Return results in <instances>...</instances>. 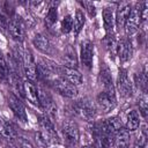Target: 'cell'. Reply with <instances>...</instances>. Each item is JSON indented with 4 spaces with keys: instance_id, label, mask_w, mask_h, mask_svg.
<instances>
[{
    "instance_id": "obj_1",
    "label": "cell",
    "mask_w": 148,
    "mask_h": 148,
    "mask_svg": "<svg viewBox=\"0 0 148 148\" xmlns=\"http://www.w3.org/2000/svg\"><path fill=\"white\" fill-rule=\"evenodd\" d=\"M73 113L86 121H91L95 118V108L88 98H82L73 103Z\"/></svg>"
},
{
    "instance_id": "obj_2",
    "label": "cell",
    "mask_w": 148,
    "mask_h": 148,
    "mask_svg": "<svg viewBox=\"0 0 148 148\" xmlns=\"http://www.w3.org/2000/svg\"><path fill=\"white\" fill-rule=\"evenodd\" d=\"M50 84L53 87V89L59 92L60 95L65 96V97H68V98H74L77 96V87L74 86L73 83H71L69 81H67L65 77L58 75L56 76L51 82Z\"/></svg>"
},
{
    "instance_id": "obj_3",
    "label": "cell",
    "mask_w": 148,
    "mask_h": 148,
    "mask_svg": "<svg viewBox=\"0 0 148 148\" xmlns=\"http://www.w3.org/2000/svg\"><path fill=\"white\" fill-rule=\"evenodd\" d=\"M37 92H38V102L39 106L45 111L46 116L51 119L56 117L57 113V105L51 96V94L42 86H37Z\"/></svg>"
},
{
    "instance_id": "obj_4",
    "label": "cell",
    "mask_w": 148,
    "mask_h": 148,
    "mask_svg": "<svg viewBox=\"0 0 148 148\" xmlns=\"http://www.w3.org/2000/svg\"><path fill=\"white\" fill-rule=\"evenodd\" d=\"M22 71L27 77V80H30L35 82L38 79L37 75V65L35 61V58L29 49L23 50V57H22Z\"/></svg>"
},
{
    "instance_id": "obj_5",
    "label": "cell",
    "mask_w": 148,
    "mask_h": 148,
    "mask_svg": "<svg viewBox=\"0 0 148 148\" xmlns=\"http://www.w3.org/2000/svg\"><path fill=\"white\" fill-rule=\"evenodd\" d=\"M61 132H62V136L65 139L67 147L68 148L76 147V145L79 143V139H80L77 125L72 120H66L61 126Z\"/></svg>"
},
{
    "instance_id": "obj_6",
    "label": "cell",
    "mask_w": 148,
    "mask_h": 148,
    "mask_svg": "<svg viewBox=\"0 0 148 148\" xmlns=\"http://www.w3.org/2000/svg\"><path fill=\"white\" fill-rule=\"evenodd\" d=\"M8 32L10 35V37L17 42L21 43L24 40L25 37V27H24V22L22 20V17L17 14H14L10 20H9V24H8Z\"/></svg>"
},
{
    "instance_id": "obj_7",
    "label": "cell",
    "mask_w": 148,
    "mask_h": 148,
    "mask_svg": "<svg viewBox=\"0 0 148 148\" xmlns=\"http://www.w3.org/2000/svg\"><path fill=\"white\" fill-rule=\"evenodd\" d=\"M141 24V3H136L135 7L131 9V13L126 20V23L124 25L126 35L130 37L138 32L139 27Z\"/></svg>"
},
{
    "instance_id": "obj_8",
    "label": "cell",
    "mask_w": 148,
    "mask_h": 148,
    "mask_svg": "<svg viewBox=\"0 0 148 148\" xmlns=\"http://www.w3.org/2000/svg\"><path fill=\"white\" fill-rule=\"evenodd\" d=\"M38 124H39L40 131H42V132L46 135V138L50 140L51 145H59V143H60L59 134L57 133L52 120H51L46 114H42V116L38 117Z\"/></svg>"
},
{
    "instance_id": "obj_9",
    "label": "cell",
    "mask_w": 148,
    "mask_h": 148,
    "mask_svg": "<svg viewBox=\"0 0 148 148\" xmlns=\"http://www.w3.org/2000/svg\"><path fill=\"white\" fill-rule=\"evenodd\" d=\"M7 102H8V105L10 108V110L13 111L14 117L20 123L27 124V121H28L27 111H25V108H24L23 103L21 102V99L17 96H15L14 94H9L8 97H7Z\"/></svg>"
},
{
    "instance_id": "obj_10",
    "label": "cell",
    "mask_w": 148,
    "mask_h": 148,
    "mask_svg": "<svg viewBox=\"0 0 148 148\" xmlns=\"http://www.w3.org/2000/svg\"><path fill=\"white\" fill-rule=\"evenodd\" d=\"M117 86H118V90H119L120 95L124 98H127V97L132 96V94H133V83L130 80L126 69H124V68L119 69L118 79H117Z\"/></svg>"
},
{
    "instance_id": "obj_11",
    "label": "cell",
    "mask_w": 148,
    "mask_h": 148,
    "mask_svg": "<svg viewBox=\"0 0 148 148\" xmlns=\"http://www.w3.org/2000/svg\"><path fill=\"white\" fill-rule=\"evenodd\" d=\"M80 59H81L82 65L87 69H91L92 61H94V44L88 39H86L81 43Z\"/></svg>"
},
{
    "instance_id": "obj_12",
    "label": "cell",
    "mask_w": 148,
    "mask_h": 148,
    "mask_svg": "<svg viewBox=\"0 0 148 148\" xmlns=\"http://www.w3.org/2000/svg\"><path fill=\"white\" fill-rule=\"evenodd\" d=\"M98 79H99L101 84L103 86L102 91H104L106 94H110V95H116V89H114V84H113V81H112L111 71L105 64H103V66L101 67Z\"/></svg>"
},
{
    "instance_id": "obj_13",
    "label": "cell",
    "mask_w": 148,
    "mask_h": 148,
    "mask_svg": "<svg viewBox=\"0 0 148 148\" xmlns=\"http://www.w3.org/2000/svg\"><path fill=\"white\" fill-rule=\"evenodd\" d=\"M96 103H97L98 109L102 112L106 113L114 109L117 104V98H116V95H110L104 91H101L96 97Z\"/></svg>"
},
{
    "instance_id": "obj_14",
    "label": "cell",
    "mask_w": 148,
    "mask_h": 148,
    "mask_svg": "<svg viewBox=\"0 0 148 148\" xmlns=\"http://www.w3.org/2000/svg\"><path fill=\"white\" fill-rule=\"evenodd\" d=\"M131 9H132V6L128 2H121L118 6L117 12L114 13V25H116V28H118V29L124 28V25L126 23V20L128 17L130 13H131Z\"/></svg>"
},
{
    "instance_id": "obj_15",
    "label": "cell",
    "mask_w": 148,
    "mask_h": 148,
    "mask_svg": "<svg viewBox=\"0 0 148 148\" xmlns=\"http://www.w3.org/2000/svg\"><path fill=\"white\" fill-rule=\"evenodd\" d=\"M133 53V46L130 39L123 38L117 43V54L121 62H126L131 59Z\"/></svg>"
},
{
    "instance_id": "obj_16",
    "label": "cell",
    "mask_w": 148,
    "mask_h": 148,
    "mask_svg": "<svg viewBox=\"0 0 148 148\" xmlns=\"http://www.w3.org/2000/svg\"><path fill=\"white\" fill-rule=\"evenodd\" d=\"M23 91H24V99H27L29 103H31L34 105L39 106L37 86L35 84V82H32L30 80L23 81Z\"/></svg>"
},
{
    "instance_id": "obj_17",
    "label": "cell",
    "mask_w": 148,
    "mask_h": 148,
    "mask_svg": "<svg viewBox=\"0 0 148 148\" xmlns=\"http://www.w3.org/2000/svg\"><path fill=\"white\" fill-rule=\"evenodd\" d=\"M0 135L8 140H14L18 135L16 126L3 117H0Z\"/></svg>"
},
{
    "instance_id": "obj_18",
    "label": "cell",
    "mask_w": 148,
    "mask_h": 148,
    "mask_svg": "<svg viewBox=\"0 0 148 148\" xmlns=\"http://www.w3.org/2000/svg\"><path fill=\"white\" fill-rule=\"evenodd\" d=\"M60 76L65 77L67 81H69L71 83H73L76 87L82 84V82H83L82 74L77 69H75V68H67V67L61 66V68H60Z\"/></svg>"
},
{
    "instance_id": "obj_19",
    "label": "cell",
    "mask_w": 148,
    "mask_h": 148,
    "mask_svg": "<svg viewBox=\"0 0 148 148\" xmlns=\"http://www.w3.org/2000/svg\"><path fill=\"white\" fill-rule=\"evenodd\" d=\"M32 44L40 52L46 53V54L51 53V43H50V39L44 34H37L34 37V39H32Z\"/></svg>"
},
{
    "instance_id": "obj_20",
    "label": "cell",
    "mask_w": 148,
    "mask_h": 148,
    "mask_svg": "<svg viewBox=\"0 0 148 148\" xmlns=\"http://www.w3.org/2000/svg\"><path fill=\"white\" fill-rule=\"evenodd\" d=\"M62 62H64V65H62L64 67L77 69L79 60H77V56L75 53V50L72 46H68L65 50V52L62 54Z\"/></svg>"
},
{
    "instance_id": "obj_21",
    "label": "cell",
    "mask_w": 148,
    "mask_h": 148,
    "mask_svg": "<svg viewBox=\"0 0 148 148\" xmlns=\"http://www.w3.org/2000/svg\"><path fill=\"white\" fill-rule=\"evenodd\" d=\"M103 23L104 28L106 30V35L112 34V30L114 28V12L111 7H105L103 9Z\"/></svg>"
},
{
    "instance_id": "obj_22",
    "label": "cell",
    "mask_w": 148,
    "mask_h": 148,
    "mask_svg": "<svg viewBox=\"0 0 148 148\" xmlns=\"http://www.w3.org/2000/svg\"><path fill=\"white\" fill-rule=\"evenodd\" d=\"M130 145V132L121 127L116 134H114V146L118 148H128Z\"/></svg>"
},
{
    "instance_id": "obj_23",
    "label": "cell",
    "mask_w": 148,
    "mask_h": 148,
    "mask_svg": "<svg viewBox=\"0 0 148 148\" xmlns=\"http://www.w3.org/2000/svg\"><path fill=\"white\" fill-rule=\"evenodd\" d=\"M140 126V118L139 114L135 110H131L127 113V119H126V125L125 128L128 132H135Z\"/></svg>"
},
{
    "instance_id": "obj_24",
    "label": "cell",
    "mask_w": 148,
    "mask_h": 148,
    "mask_svg": "<svg viewBox=\"0 0 148 148\" xmlns=\"http://www.w3.org/2000/svg\"><path fill=\"white\" fill-rule=\"evenodd\" d=\"M84 23H86V17H84L83 12L81 9H76L75 16H74V20H73V30H74V35L75 36H77L80 34V31L82 30Z\"/></svg>"
},
{
    "instance_id": "obj_25",
    "label": "cell",
    "mask_w": 148,
    "mask_h": 148,
    "mask_svg": "<svg viewBox=\"0 0 148 148\" xmlns=\"http://www.w3.org/2000/svg\"><path fill=\"white\" fill-rule=\"evenodd\" d=\"M105 125L108 127V130L114 135L121 127H123V123H121V119L117 116L114 117H110L108 119H105Z\"/></svg>"
},
{
    "instance_id": "obj_26",
    "label": "cell",
    "mask_w": 148,
    "mask_h": 148,
    "mask_svg": "<svg viewBox=\"0 0 148 148\" xmlns=\"http://www.w3.org/2000/svg\"><path fill=\"white\" fill-rule=\"evenodd\" d=\"M9 75H10V69L8 67V64H7L3 54L0 51V81H2V82L9 81Z\"/></svg>"
},
{
    "instance_id": "obj_27",
    "label": "cell",
    "mask_w": 148,
    "mask_h": 148,
    "mask_svg": "<svg viewBox=\"0 0 148 148\" xmlns=\"http://www.w3.org/2000/svg\"><path fill=\"white\" fill-rule=\"evenodd\" d=\"M57 18H58V12H57V8L56 7H49L47 9V13L45 15V18H44V22H45V25L47 28H51L56 22H57Z\"/></svg>"
},
{
    "instance_id": "obj_28",
    "label": "cell",
    "mask_w": 148,
    "mask_h": 148,
    "mask_svg": "<svg viewBox=\"0 0 148 148\" xmlns=\"http://www.w3.org/2000/svg\"><path fill=\"white\" fill-rule=\"evenodd\" d=\"M146 142H147V130H146V126H142L141 131L139 132V135L134 141L133 148H145Z\"/></svg>"
},
{
    "instance_id": "obj_29",
    "label": "cell",
    "mask_w": 148,
    "mask_h": 148,
    "mask_svg": "<svg viewBox=\"0 0 148 148\" xmlns=\"http://www.w3.org/2000/svg\"><path fill=\"white\" fill-rule=\"evenodd\" d=\"M72 30H73V17H72V15L67 14L62 18V22H61V31L64 34H68Z\"/></svg>"
},
{
    "instance_id": "obj_30",
    "label": "cell",
    "mask_w": 148,
    "mask_h": 148,
    "mask_svg": "<svg viewBox=\"0 0 148 148\" xmlns=\"http://www.w3.org/2000/svg\"><path fill=\"white\" fill-rule=\"evenodd\" d=\"M139 111L142 114L143 118H147V111H148V102H147V97L146 94H142L139 97Z\"/></svg>"
},
{
    "instance_id": "obj_31",
    "label": "cell",
    "mask_w": 148,
    "mask_h": 148,
    "mask_svg": "<svg viewBox=\"0 0 148 148\" xmlns=\"http://www.w3.org/2000/svg\"><path fill=\"white\" fill-rule=\"evenodd\" d=\"M36 141H37V143L40 146V147H50L51 146V142H50V140L46 138V135L39 130L38 132H36Z\"/></svg>"
},
{
    "instance_id": "obj_32",
    "label": "cell",
    "mask_w": 148,
    "mask_h": 148,
    "mask_svg": "<svg viewBox=\"0 0 148 148\" xmlns=\"http://www.w3.org/2000/svg\"><path fill=\"white\" fill-rule=\"evenodd\" d=\"M13 141H14V143H15V146L17 148H34L32 143L29 140H27V139H24L22 136H18L17 135Z\"/></svg>"
},
{
    "instance_id": "obj_33",
    "label": "cell",
    "mask_w": 148,
    "mask_h": 148,
    "mask_svg": "<svg viewBox=\"0 0 148 148\" xmlns=\"http://www.w3.org/2000/svg\"><path fill=\"white\" fill-rule=\"evenodd\" d=\"M9 24V16L2 10V7H0V28L2 30H8Z\"/></svg>"
},
{
    "instance_id": "obj_34",
    "label": "cell",
    "mask_w": 148,
    "mask_h": 148,
    "mask_svg": "<svg viewBox=\"0 0 148 148\" xmlns=\"http://www.w3.org/2000/svg\"><path fill=\"white\" fill-rule=\"evenodd\" d=\"M80 3H81L82 7L86 8V10L88 12V14L91 17H94L96 15V8H95V5L92 2H89V1H80Z\"/></svg>"
},
{
    "instance_id": "obj_35",
    "label": "cell",
    "mask_w": 148,
    "mask_h": 148,
    "mask_svg": "<svg viewBox=\"0 0 148 148\" xmlns=\"http://www.w3.org/2000/svg\"><path fill=\"white\" fill-rule=\"evenodd\" d=\"M82 148H96V147H95V145H86Z\"/></svg>"
}]
</instances>
